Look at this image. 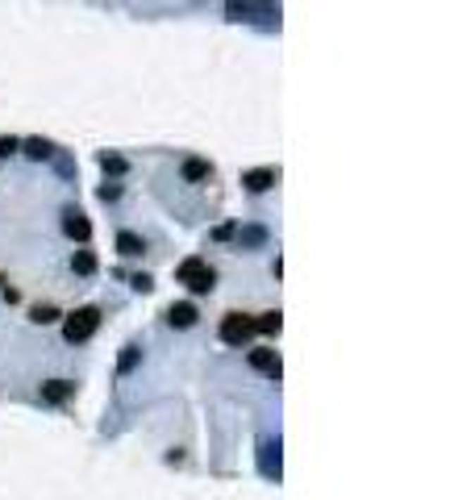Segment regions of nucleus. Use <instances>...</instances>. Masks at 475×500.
<instances>
[{"instance_id": "obj_1", "label": "nucleus", "mask_w": 475, "mask_h": 500, "mask_svg": "<svg viewBox=\"0 0 475 500\" xmlns=\"http://www.w3.org/2000/svg\"><path fill=\"white\" fill-rule=\"evenodd\" d=\"M96 325H100V309H75L63 321V338L67 342H88L96 334Z\"/></svg>"}, {"instance_id": "obj_2", "label": "nucleus", "mask_w": 475, "mask_h": 500, "mask_svg": "<svg viewBox=\"0 0 475 500\" xmlns=\"http://www.w3.org/2000/svg\"><path fill=\"white\" fill-rule=\"evenodd\" d=\"M175 275H180V283H188L192 292H213V283H217L213 267H209L204 259H196V255H192V259H184Z\"/></svg>"}, {"instance_id": "obj_3", "label": "nucleus", "mask_w": 475, "mask_h": 500, "mask_svg": "<svg viewBox=\"0 0 475 500\" xmlns=\"http://www.w3.org/2000/svg\"><path fill=\"white\" fill-rule=\"evenodd\" d=\"M254 338V317H246V313H226L221 321V342L226 346H246Z\"/></svg>"}, {"instance_id": "obj_4", "label": "nucleus", "mask_w": 475, "mask_h": 500, "mask_svg": "<svg viewBox=\"0 0 475 500\" xmlns=\"http://www.w3.org/2000/svg\"><path fill=\"white\" fill-rule=\"evenodd\" d=\"M71 396H75V384L71 379H50V384H42V401L47 405H63Z\"/></svg>"}, {"instance_id": "obj_5", "label": "nucleus", "mask_w": 475, "mask_h": 500, "mask_svg": "<svg viewBox=\"0 0 475 500\" xmlns=\"http://www.w3.org/2000/svg\"><path fill=\"white\" fill-rule=\"evenodd\" d=\"M250 367L263 371V375H271V379H280V371H284L276 350H250Z\"/></svg>"}, {"instance_id": "obj_6", "label": "nucleus", "mask_w": 475, "mask_h": 500, "mask_svg": "<svg viewBox=\"0 0 475 500\" xmlns=\"http://www.w3.org/2000/svg\"><path fill=\"white\" fill-rule=\"evenodd\" d=\"M276 180H280V171H276V167H254V171H246V176H242V183H246L250 192H267Z\"/></svg>"}, {"instance_id": "obj_7", "label": "nucleus", "mask_w": 475, "mask_h": 500, "mask_svg": "<svg viewBox=\"0 0 475 500\" xmlns=\"http://www.w3.org/2000/svg\"><path fill=\"white\" fill-rule=\"evenodd\" d=\"M63 229H67L71 238H80V242H88V238H92V226L84 221V213H80V209H67V213H63Z\"/></svg>"}, {"instance_id": "obj_8", "label": "nucleus", "mask_w": 475, "mask_h": 500, "mask_svg": "<svg viewBox=\"0 0 475 500\" xmlns=\"http://www.w3.org/2000/svg\"><path fill=\"white\" fill-rule=\"evenodd\" d=\"M196 317H200V313H196V305H188V300H180V305H171V309H167V321H171L175 329H188V325H196Z\"/></svg>"}, {"instance_id": "obj_9", "label": "nucleus", "mask_w": 475, "mask_h": 500, "mask_svg": "<svg viewBox=\"0 0 475 500\" xmlns=\"http://www.w3.org/2000/svg\"><path fill=\"white\" fill-rule=\"evenodd\" d=\"M259 451H263V455H259L263 475H280V442H263Z\"/></svg>"}, {"instance_id": "obj_10", "label": "nucleus", "mask_w": 475, "mask_h": 500, "mask_svg": "<svg viewBox=\"0 0 475 500\" xmlns=\"http://www.w3.org/2000/svg\"><path fill=\"white\" fill-rule=\"evenodd\" d=\"M280 329H284V313H280V309L254 317V334H280Z\"/></svg>"}, {"instance_id": "obj_11", "label": "nucleus", "mask_w": 475, "mask_h": 500, "mask_svg": "<svg viewBox=\"0 0 475 500\" xmlns=\"http://www.w3.org/2000/svg\"><path fill=\"white\" fill-rule=\"evenodd\" d=\"M117 250H121L125 259H134V255H142V250H146V242L138 238V233H130V229H125V233H117Z\"/></svg>"}, {"instance_id": "obj_12", "label": "nucleus", "mask_w": 475, "mask_h": 500, "mask_svg": "<svg viewBox=\"0 0 475 500\" xmlns=\"http://www.w3.org/2000/svg\"><path fill=\"white\" fill-rule=\"evenodd\" d=\"M213 176V163H204V159H188L184 163V180L188 183H200V180H209Z\"/></svg>"}, {"instance_id": "obj_13", "label": "nucleus", "mask_w": 475, "mask_h": 500, "mask_svg": "<svg viewBox=\"0 0 475 500\" xmlns=\"http://www.w3.org/2000/svg\"><path fill=\"white\" fill-rule=\"evenodd\" d=\"M25 154H30V159H50V154H54V146H50V142H42V138H30V142H25Z\"/></svg>"}, {"instance_id": "obj_14", "label": "nucleus", "mask_w": 475, "mask_h": 500, "mask_svg": "<svg viewBox=\"0 0 475 500\" xmlns=\"http://www.w3.org/2000/svg\"><path fill=\"white\" fill-rule=\"evenodd\" d=\"M138 359H142V350H138V346H125V350H121V375H130V371H134V367H138Z\"/></svg>"}, {"instance_id": "obj_15", "label": "nucleus", "mask_w": 475, "mask_h": 500, "mask_svg": "<svg viewBox=\"0 0 475 500\" xmlns=\"http://www.w3.org/2000/svg\"><path fill=\"white\" fill-rule=\"evenodd\" d=\"M75 272H80V275H92L96 272V255H92V250H80V255H75Z\"/></svg>"}, {"instance_id": "obj_16", "label": "nucleus", "mask_w": 475, "mask_h": 500, "mask_svg": "<svg viewBox=\"0 0 475 500\" xmlns=\"http://www.w3.org/2000/svg\"><path fill=\"white\" fill-rule=\"evenodd\" d=\"M30 317L38 321V325H50V321H58V309H50V305H38V309H34Z\"/></svg>"}, {"instance_id": "obj_17", "label": "nucleus", "mask_w": 475, "mask_h": 500, "mask_svg": "<svg viewBox=\"0 0 475 500\" xmlns=\"http://www.w3.org/2000/svg\"><path fill=\"white\" fill-rule=\"evenodd\" d=\"M100 163H104V171H125V159H117V154H100Z\"/></svg>"}, {"instance_id": "obj_18", "label": "nucleus", "mask_w": 475, "mask_h": 500, "mask_svg": "<svg viewBox=\"0 0 475 500\" xmlns=\"http://www.w3.org/2000/svg\"><path fill=\"white\" fill-rule=\"evenodd\" d=\"M117 196H121V188H117V183H104V188H100V200H117Z\"/></svg>"}, {"instance_id": "obj_19", "label": "nucleus", "mask_w": 475, "mask_h": 500, "mask_svg": "<svg viewBox=\"0 0 475 500\" xmlns=\"http://www.w3.org/2000/svg\"><path fill=\"white\" fill-rule=\"evenodd\" d=\"M17 146H21V142H17V138H0V154H13V150H17Z\"/></svg>"}, {"instance_id": "obj_20", "label": "nucleus", "mask_w": 475, "mask_h": 500, "mask_svg": "<svg viewBox=\"0 0 475 500\" xmlns=\"http://www.w3.org/2000/svg\"><path fill=\"white\" fill-rule=\"evenodd\" d=\"M130 283H134V288H138V292H150V275H134V279H130Z\"/></svg>"}, {"instance_id": "obj_21", "label": "nucleus", "mask_w": 475, "mask_h": 500, "mask_svg": "<svg viewBox=\"0 0 475 500\" xmlns=\"http://www.w3.org/2000/svg\"><path fill=\"white\" fill-rule=\"evenodd\" d=\"M0 283H4V275H0Z\"/></svg>"}]
</instances>
